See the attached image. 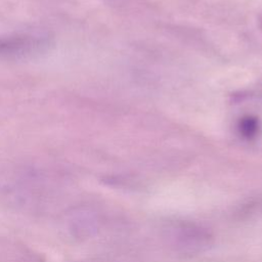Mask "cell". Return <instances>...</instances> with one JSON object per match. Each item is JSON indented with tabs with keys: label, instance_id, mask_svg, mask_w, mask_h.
Listing matches in <instances>:
<instances>
[{
	"label": "cell",
	"instance_id": "6da1fadb",
	"mask_svg": "<svg viewBox=\"0 0 262 262\" xmlns=\"http://www.w3.org/2000/svg\"><path fill=\"white\" fill-rule=\"evenodd\" d=\"M53 182L34 170L0 173V207L13 213H37L57 195Z\"/></svg>",
	"mask_w": 262,
	"mask_h": 262
},
{
	"label": "cell",
	"instance_id": "7a4b0ae2",
	"mask_svg": "<svg viewBox=\"0 0 262 262\" xmlns=\"http://www.w3.org/2000/svg\"><path fill=\"white\" fill-rule=\"evenodd\" d=\"M166 236L176 250L194 254L205 251L212 242L210 232L203 226L189 221H176L166 228Z\"/></svg>",
	"mask_w": 262,
	"mask_h": 262
},
{
	"label": "cell",
	"instance_id": "3957f363",
	"mask_svg": "<svg viewBox=\"0 0 262 262\" xmlns=\"http://www.w3.org/2000/svg\"><path fill=\"white\" fill-rule=\"evenodd\" d=\"M101 227V217L91 206L78 205L63 216V228L75 241H87L96 236Z\"/></svg>",
	"mask_w": 262,
	"mask_h": 262
},
{
	"label": "cell",
	"instance_id": "277c9868",
	"mask_svg": "<svg viewBox=\"0 0 262 262\" xmlns=\"http://www.w3.org/2000/svg\"><path fill=\"white\" fill-rule=\"evenodd\" d=\"M82 262H107V261H82Z\"/></svg>",
	"mask_w": 262,
	"mask_h": 262
}]
</instances>
